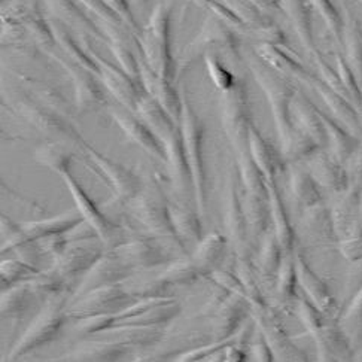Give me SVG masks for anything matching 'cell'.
I'll use <instances>...</instances> for the list:
<instances>
[{
  "instance_id": "6da1fadb",
  "label": "cell",
  "mask_w": 362,
  "mask_h": 362,
  "mask_svg": "<svg viewBox=\"0 0 362 362\" xmlns=\"http://www.w3.org/2000/svg\"><path fill=\"white\" fill-rule=\"evenodd\" d=\"M172 5L170 2L158 4L151 12L148 24L139 35V48L148 66L157 75L170 79L173 76V57L170 44Z\"/></svg>"
},
{
  "instance_id": "7a4b0ae2",
  "label": "cell",
  "mask_w": 362,
  "mask_h": 362,
  "mask_svg": "<svg viewBox=\"0 0 362 362\" xmlns=\"http://www.w3.org/2000/svg\"><path fill=\"white\" fill-rule=\"evenodd\" d=\"M180 99H182V107H180V119L179 127L182 133L185 154L189 164L191 177H192V189L196 196L199 212L204 214L206 209V175H204V163H203V124L199 117L194 112V109L188 100L185 90H180Z\"/></svg>"
},
{
  "instance_id": "3957f363",
  "label": "cell",
  "mask_w": 362,
  "mask_h": 362,
  "mask_svg": "<svg viewBox=\"0 0 362 362\" xmlns=\"http://www.w3.org/2000/svg\"><path fill=\"white\" fill-rule=\"evenodd\" d=\"M67 303V296L64 292L48 300L45 309L32 322L24 332V336L18 340L13 347L9 358H21L27 354H32L42 347L48 346L51 341L57 339L59 332L66 321L64 308Z\"/></svg>"
},
{
  "instance_id": "277c9868",
  "label": "cell",
  "mask_w": 362,
  "mask_h": 362,
  "mask_svg": "<svg viewBox=\"0 0 362 362\" xmlns=\"http://www.w3.org/2000/svg\"><path fill=\"white\" fill-rule=\"evenodd\" d=\"M132 202L134 218L152 234L157 238L179 240L172 222L169 202L165 200L160 188L151 187L146 191L142 189Z\"/></svg>"
},
{
  "instance_id": "5b68a950",
  "label": "cell",
  "mask_w": 362,
  "mask_h": 362,
  "mask_svg": "<svg viewBox=\"0 0 362 362\" xmlns=\"http://www.w3.org/2000/svg\"><path fill=\"white\" fill-rule=\"evenodd\" d=\"M252 69L257 81L261 83L264 91L267 93V97L272 103L277 132H279L284 151L300 134V132H296L294 127H292L289 118V105L294 94H292V90L285 82H282L279 78H276L266 67L252 66Z\"/></svg>"
},
{
  "instance_id": "8992f818",
  "label": "cell",
  "mask_w": 362,
  "mask_h": 362,
  "mask_svg": "<svg viewBox=\"0 0 362 362\" xmlns=\"http://www.w3.org/2000/svg\"><path fill=\"white\" fill-rule=\"evenodd\" d=\"M82 47L87 49V52L94 59L97 66H99V78L103 86L109 90V93L115 97L124 109L136 112L137 103L145 94L141 81L132 78L129 74H125L121 67L100 57V55L90 47V44L83 42Z\"/></svg>"
},
{
  "instance_id": "52a82bcc",
  "label": "cell",
  "mask_w": 362,
  "mask_h": 362,
  "mask_svg": "<svg viewBox=\"0 0 362 362\" xmlns=\"http://www.w3.org/2000/svg\"><path fill=\"white\" fill-rule=\"evenodd\" d=\"M134 301L136 300H133V297H130L119 286L107 285L95 288L93 291H88L87 294L81 296L78 301L72 303L67 313L78 319L99 315H118Z\"/></svg>"
},
{
  "instance_id": "ba28073f",
  "label": "cell",
  "mask_w": 362,
  "mask_h": 362,
  "mask_svg": "<svg viewBox=\"0 0 362 362\" xmlns=\"http://www.w3.org/2000/svg\"><path fill=\"white\" fill-rule=\"evenodd\" d=\"M81 146L86 151L90 161L102 172L103 177L107 179L115 189V202L122 204L130 203L142 191L141 179L127 167L105 157L86 141L81 142Z\"/></svg>"
},
{
  "instance_id": "9c48e42d",
  "label": "cell",
  "mask_w": 362,
  "mask_h": 362,
  "mask_svg": "<svg viewBox=\"0 0 362 362\" xmlns=\"http://www.w3.org/2000/svg\"><path fill=\"white\" fill-rule=\"evenodd\" d=\"M66 185L71 189L72 196L76 202V207L81 214V216L86 219L88 224L97 231L99 234V239L102 245L110 250H114L121 245V231L119 228L114 224L112 221H109L97 206L94 202L87 196V192L82 189V187L76 182L75 177L71 175V170L63 172L60 175Z\"/></svg>"
},
{
  "instance_id": "30bf717a",
  "label": "cell",
  "mask_w": 362,
  "mask_h": 362,
  "mask_svg": "<svg viewBox=\"0 0 362 362\" xmlns=\"http://www.w3.org/2000/svg\"><path fill=\"white\" fill-rule=\"evenodd\" d=\"M17 110L20 117L42 133L63 137L66 141H72L75 144H81L83 141L71 119L64 118L49 107L40 106L30 100H21L17 105Z\"/></svg>"
},
{
  "instance_id": "8fae6325",
  "label": "cell",
  "mask_w": 362,
  "mask_h": 362,
  "mask_svg": "<svg viewBox=\"0 0 362 362\" xmlns=\"http://www.w3.org/2000/svg\"><path fill=\"white\" fill-rule=\"evenodd\" d=\"M48 54L49 57H52L64 69L69 78L72 79L74 88H75V105L79 114H86L88 110L99 109L106 105L105 93L100 88L99 81L95 79L97 75L91 74L90 71H87V69L75 64L71 60L59 57L57 54H51V52Z\"/></svg>"
},
{
  "instance_id": "7c38bea8",
  "label": "cell",
  "mask_w": 362,
  "mask_h": 362,
  "mask_svg": "<svg viewBox=\"0 0 362 362\" xmlns=\"http://www.w3.org/2000/svg\"><path fill=\"white\" fill-rule=\"evenodd\" d=\"M132 272L133 269L119 258L115 250H109V252L97 259L83 276L76 296L81 297L95 288L115 285L117 282L125 279Z\"/></svg>"
},
{
  "instance_id": "4fadbf2b",
  "label": "cell",
  "mask_w": 362,
  "mask_h": 362,
  "mask_svg": "<svg viewBox=\"0 0 362 362\" xmlns=\"http://www.w3.org/2000/svg\"><path fill=\"white\" fill-rule=\"evenodd\" d=\"M224 127L230 139L235 146H239L243 141H249L250 125L247 99L243 87L234 86L231 90L226 91L224 95Z\"/></svg>"
},
{
  "instance_id": "5bb4252c",
  "label": "cell",
  "mask_w": 362,
  "mask_h": 362,
  "mask_svg": "<svg viewBox=\"0 0 362 362\" xmlns=\"http://www.w3.org/2000/svg\"><path fill=\"white\" fill-rule=\"evenodd\" d=\"M252 312L255 321L262 332V337L266 339L273 356H277L282 361H303L305 359L304 354L291 343L286 337L284 329L276 322L274 316L270 313L266 304L252 305Z\"/></svg>"
},
{
  "instance_id": "9a60e30c",
  "label": "cell",
  "mask_w": 362,
  "mask_h": 362,
  "mask_svg": "<svg viewBox=\"0 0 362 362\" xmlns=\"http://www.w3.org/2000/svg\"><path fill=\"white\" fill-rule=\"evenodd\" d=\"M110 117L115 119V122L119 125V129L133 144L146 151L151 157L165 161V152L161 141L156 136V133L149 129V125L142 118L133 115V112L129 109L110 110Z\"/></svg>"
},
{
  "instance_id": "2e32d148",
  "label": "cell",
  "mask_w": 362,
  "mask_h": 362,
  "mask_svg": "<svg viewBox=\"0 0 362 362\" xmlns=\"http://www.w3.org/2000/svg\"><path fill=\"white\" fill-rule=\"evenodd\" d=\"M139 71H141V83L146 94H149L164 107L176 122L180 119V107H182V99L180 93L175 90L170 79L157 75L145 62L144 55H139Z\"/></svg>"
},
{
  "instance_id": "e0dca14e",
  "label": "cell",
  "mask_w": 362,
  "mask_h": 362,
  "mask_svg": "<svg viewBox=\"0 0 362 362\" xmlns=\"http://www.w3.org/2000/svg\"><path fill=\"white\" fill-rule=\"evenodd\" d=\"M103 255L100 245H97L95 239L87 245L81 242L69 243L64 252L55 258V266L52 269L62 277H74L81 273H87L93 264Z\"/></svg>"
},
{
  "instance_id": "ac0fdd59",
  "label": "cell",
  "mask_w": 362,
  "mask_h": 362,
  "mask_svg": "<svg viewBox=\"0 0 362 362\" xmlns=\"http://www.w3.org/2000/svg\"><path fill=\"white\" fill-rule=\"evenodd\" d=\"M114 250L133 270L152 269L170 261V257L164 247L152 239H137L129 243H121Z\"/></svg>"
},
{
  "instance_id": "d6986e66",
  "label": "cell",
  "mask_w": 362,
  "mask_h": 362,
  "mask_svg": "<svg viewBox=\"0 0 362 362\" xmlns=\"http://www.w3.org/2000/svg\"><path fill=\"white\" fill-rule=\"evenodd\" d=\"M164 152H165V163L169 165L170 176L173 180V185L177 191H188L189 187H192V177L189 164L185 154L184 139L182 133H180V127L173 130L172 133L165 134L160 139Z\"/></svg>"
},
{
  "instance_id": "ffe728a7",
  "label": "cell",
  "mask_w": 362,
  "mask_h": 362,
  "mask_svg": "<svg viewBox=\"0 0 362 362\" xmlns=\"http://www.w3.org/2000/svg\"><path fill=\"white\" fill-rule=\"evenodd\" d=\"M52 17L62 24L76 29L79 35L103 37V32L95 21L88 17V12L82 9L76 0H44Z\"/></svg>"
},
{
  "instance_id": "44dd1931",
  "label": "cell",
  "mask_w": 362,
  "mask_h": 362,
  "mask_svg": "<svg viewBox=\"0 0 362 362\" xmlns=\"http://www.w3.org/2000/svg\"><path fill=\"white\" fill-rule=\"evenodd\" d=\"M226 227L235 250L243 257L247 252V224L243 211V202L238 188V180L228 184L226 192Z\"/></svg>"
},
{
  "instance_id": "7402d4cb",
  "label": "cell",
  "mask_w": 362,
  "mask_h": 362,
  "mask_svg": "<svg viewBox=\"0 0 362 362\" xmlns=\"http://www.w3.org/2000/svg\"><path fill=\"white\" fill-rule=\"evenodd\" d=\"M362 191L354 185L349 191H344L340 202L332 209V222L337 238L341 240L355 238L358 233L359 209Z\"/></svg>"
},
{
  "instance_id": "603a6c76",
  "label": "cell",
  "mask_w": 362,
  "mask_h": 362,
  "mask_svg": "<svg viewBox=\"0 0 362 362\" xmlns=\"http://www.w3.org/2000/svg\"><path fill=\"white\" fill-rule=\"evenodd\" d=\"M296 264H297V277L300 284L303 285L305 294H308L309 300L328 317H336L339 315L337 312L339 305L331 297L327 285L312 272V269L308 266V262L303 259L300 254L296 257Z\"/></svg>"
},
{
  "instance_id": "cb8c5ba5",
  "label": "cell",
  "mask_w": 362,
  "mask_h": 362,
  "mask_svg": "<svg viewBox=\"0 0 362 362\" xmlns=\"http://www.w3.org/2000/svg\"><path fill=\"white\" fill-rule=\"evenodd\" d=\"M8 16L20 21L24 29L27 30L39 45L49 47L55 44V37L51 24L40 16V11L36 4L33 5H20L11 12H6Z\"/></svg>"
},
{
  "instance_id": "d4e9b609",
  "label": "cell",
  "mask_w": 362,
  "mask_h": 362,
  "mask_svg": "<svg viewBox=\"0 0 362 362\" xmlns=\"http://www.w3.org/2000/svg\"><path fill=\"white\" fill-rule=\"evenodd\" d=\"M267 189H269L267 199L270 204V215H272L276 239L279 242L284 252H291L292 246H294V230H292L286 209L284 206L279 192H277L276 184L267 182Z\"/></svg>"
},
{
  "instance_id": "484cf974",
  "label": "cell",
  "mask_w": 362,
  "mask_h": 362,
  "mask_svg": "<svg viewBox=\"0 0 362 362\" xmlns=\"http://www.w3.org/2000/svg\"><path fill=\"white\" fill-rule=\"evenodd\" d=\"M310 175L319 185L334 192H344L349 185V177L341 165L327 156H317L309 163Z\"/></svg>"
},
{
  "instance_id": "4316f807",
  "label": "cell",
  "mask_w": 362,
  "mask_h": 362,
  "mask_svg": "<svg viewBox=\"0 0 362 362\" xmlns=\"http://www.w3.org/2000/svg\"><path fill=\"white\" fill-rule=\"evenodd\" d=\"M243 296L234 294V297L226 300L218 310L216 321L214 324V334L219 341H224L234 336L245 317Z\"/></svg>"
},
{
  "instance_id": "83f0119b",
  "label": "cell",
  "mask_w": 362,
  "mask_h": 362,
  "mask_svg": "<svg viewBox=\"0 0 362 362\" xmlns=\"http://www.w3.org/2000/svg\"><path fill=\"white\" fill-rule=\"evenodd\" d=\"M83 218L76 216L75 211L67 212L64 215L55 216L54 219H45V221H36V222H25V224H21L23 233L29 238L30 240H40L49 238V235L54 234H60V233H67L75 226H78L79 222H82Z\"/></svg>"
},
{
  "instance_id": "f1b7e54d",
  "label": "cell",
  "mask_w": 362,
  "mask_h": 362,
  "mask_svg": "<svg viewBox=\"0 0 362 362\" xmlns=\"http://www.w3.org/2000/svg\"><path fill=\"white\" fill-rule=\"evenodd\" d=\"M292 106H294V112L300 124V132H304V134L312 137L317 145L324 144L327 136L325 127L321 114L313 107V105L304 95L296 94L292 99Z\"/></svg>"
},
{
  "instance_id": "f546056e",
  "label": "cell",
  "mask_w": 362,
  "mask_h": 362,
  "mask_svg": "<svg viewBox=\"0 0 362 362\" xmlns=\"http://www.w3.org/2000/svg\"><path fill=\"white\" fill-rule=\"evenodd\" d=\"M316 339L319 356L322 359H346L351 351L344 334L334 325H322L313 332Z\"/></svg>"
},
{
  "instance_id": "4dcf8cb0",
  "label": "cell",
  "mask_w": 362,
  "mask_h": 362,
  "mask_svg": "<svg viewBox=\"0 0 362 362\" xmlns=\"http://www.w3.org/2000/svg\"><path fill=\"white\" fill-rule=\"evenodd\" d=\"M52 32H54V37H55V44H57L63 52L67 55V60L74 62L75 64L87 69L91 74L99 76V66L94 62V59L87 52V49L83 48L82 45L76 44V40L71 36L62 23H52Z\"/></svg>"
},
{
  "instance_id": "1f68e13d",
  "label": "cell",
  "mask_w": 362,
  "mask_h": 362,
  "mask_svg": "<svg viewBox=\"0 0 362 362\" xmlns=\"http://www.w3.org/2000/svg\"><path fill=\"white\" fill-rule=\"evenodd\" d=\"M303 227L305 234L316 240H328L334 238V235H337L336 230H334L332 214L321 203L305 207Z\"/></svg>"
},
{
  "instance_id": "d6a6232c",
  "label": "cell",
  "mask_w": 362,
  "mask_h": 362,
  "mask_svg": "<svg viewBox=\"0 0 362 362\" xmlns=\"http://www.w3.org/2000/svg\"><path fill=\"white\" fill-rule=\"evenodd\" d=\"M242 202L249 231H252L255 238H261V235L267 233L269 221L272 219L269 199H262L245 192Z\"/></svg>"
},
{
  "instance_id": "836d02e7",
  "label": "cell",
  "mask_w": 362,
  "mask_h": 362,
  "mask_svg": "<svg viewBox=\"0 0 362 362\" xmlns=\"http://www.w3.org/2000/svg\"><path fill=\"white\" fill-rule=\"evenodd\" d=\"M249 152L254 161L267 177L269 182H274V176L277 173V157L273 148L254 127L249 130Z\"/></svg>"
},
{
  "instance_id": "e575fe53",
  "label": "cell",
  "mask_w": 362,
  "mask_h": 362,
  "mask_svg": "<svg viewBox=\"0 0 362 362\" xmlns=\"http://www.w3.org/2000/svg\"><path fill=\"white\" fill-rule=\"evenodd\" d=\"M239 172L240 180L243 182V189L252 196H258L262 199H267L269 189H267V177L264 176L257 163L254 161L250 152H240L239 157Z\"/></svg>"
},
{
  "instance_id": "d590c367",
  "label": "cell",
  "mask_w": 362,
  "mask_h": 362,
  "mask_svg": "<svg viewBox=\"0 0 362 362\" xmlns=\"http://www.w3.org/2000/svg\"><path fill=\"white\" fill-rule=\"evenodd\" d=\"M169 209L173 227L176 230V234L179 235V239L187 242H200L203 239L202 224L196 212L175 203H169Z\"/></svg>"
},
{
  "instance_id": "8d00e7d4",
  "label": "cell",
  "mask_w": 362,
  "mask_h": 362,
  "mask_svg": "<svg viewBox=\"0 0 362 362\" xmlns=\"http://www.w3.org/2000/svg\"><path fill=\"white\" fill-rule=\"evenodd\" d=\"M226 249V239L219 233L209 234L206 239L199 242L196 254L192 257V261L200 270H206L214 267L218 261H221L222 254Z\"/></svg>"
},
{
  "instance_id": "74e56055",
  "label": "cell",
  "mask_w": 362,
  "mask_h": 362,
  "mask_svg": "<svg viewBox=\"0 0 362 362\" xmlns=\"http://www.w3.org/2000/svg\"><path fill=\"white\" fill-rule=\"evenodd\" d=\"M36 161L49 167L55 173L62 175L63 172H67L71 169L72 161V151L67 149V146L62 144H45L40 146L35 152Z\"/></svg>"
},
{
  "instance_id": "f35d334b",
  "label": "cell",
  "mask_w": 362,
  "mask_h": 362,
  "mask_svg": "<svg viewBox=\"0 0 362 362\" xmlns=\"http://www.w3.org/2000/svg\"><path fill=\"white\" fill-rule=\"evenodd\" d=\"M317 182L308 172L296 169L291 175V189L298 203L304 207H310L321 203V192L317 189Z\"/></svg>"
},
{
  "instance_id": "ab89813d",
  "label": "cell",
  "mask_w": 362,
  "mask_h": 362,
  "mask_svg": "<svg viewBox=\"0 0 362 362\" xmlns=\"http://www.w3.org/2000/svg\"><path fill=\"white\" fill-rule=\"evenodd\" d=\"M33 294L29 281L11 286L5 291L2 300V312L8 317H21L29 308V296Z\"/></svg>"
},
{
  "instance_id": "60d3db41",
  "label": "cell",
  "mask_w": 362,
  "mask_h": 362,
  "mask_svg": "<svg viewBox=\"0 0 362 362\" xmlns=\"http://www.w3.org/2000/svg\"><path fill=\"white\" fill-rule=\"evenodd\" d=\"M200 269L194 261H177L167 269L158 279L167 286H189L199 279Z\"/></svg>"
},
{
  "instance_id": "b9f144b4",
  "label": "cell",
  "mask_w": 362,
  "mask_h": 362,
  "mask_svg": "<svg viewBox=\"0 0 362 362\" xmlns=\"http://www.w3.org/2000/svg\"><path fill=\"white\" fill-rule=\"evenodd\" d=\"M284 258V250L276 239L274 231L272 234H267L266 240L262 243L259 258H258V267L261 274L274 277L279 272L281 262Z\"/></svg>"
},
{
  "instance_id": "7bdbcfd3",
  "label": "cell",
  "mask_w": 362,
  "mask_h": 362,
  "mask_svg": "<svg viewBox=\"0 0 362 362\" xmlns=\"http://www.w3.org/2000/svg\"><path fill=\"white\" fill-rule=\"evenodd\" d=\"M23 81L27 83V87L32 90V93L39 97V100L44 103L45 107H49L57 114L63 115L64 118H69V115H71V107H69V105L66 103V100L59 91H55L52 87L47 86V83L32 78H23Z\"/></svg>"
},
{
  "instance_id": "ee69618b",
  "label": "cell",
  "mask_w": 362,
  "mask_h": 362,
  "mask_svg": "<svg viewBox=\"0 0 362 362\" xmlns=\"http://www.w3.org/2000/svg\"><path fill=\"white\" fill-rule=\"evenodd\" d=\"M297 264L296 257L291 252H284L279 272H277V292L284 301H288L296 297V285H297Z\"/></svg>"
},
{
  "instance_id": "f6af8a7d",
  "label": "cell",
  "mask_w": 362,
  "mask_h": 362,
  "mask_svg": "<svg viewBox=\"0 0 362 362\" xmlns=\"http://www.w3.org/2000/svg\"><path fill=\"white\" fill-rule=\"evenodd\" d=\"M39 272L35 266H30L29 262L23 259L17 261H5L2 262V285L4 289H8L13 285L27 282L37 276Z\"/></svg>"
},
{
  "instance_id": "bcb514c9",
  "label": "cell",
  "mask_w": 362,
  "mask_h": 362,
  "mask_svg": "<svg viewBox=\"0 0 362 362\" xmlns=\"http://www.w3.org/2000/svg\"><path fill=\"white\" fill-rule=\"evenodd\" d=\"M259 54L266 59L272 66H274L279 71L298 76L301 79H308V74H305L304 69L297 63L292 60L288 54H285L282 49L272 47V45H264L259 49Z\"/></svg>"
},
{
  "instance_id": "7dc6e473",
  "label": "cell",
  "mask_w": 362,
  "mask_h": 362,
  "mask_svg": "<svg viewBox=\"0 0 362 362\" xmlns=\"http://www.w3.org/2000/svg\"><path fill=\"white\" fill-rule=\"evenodd\" d=\"M286 6H288L289 16H291L292 21H294V25H296V29H297L301 40L310 48L312 47L310 21H309L308 12H305V9L301 4V0H286Z\"/></svg>"
},
{
  "instance_id": "c3c4849f",
  "label": "cell",
  "mask_w": 362,
  "mask_h": 362,
  "mask_svg": "<svg viewBox=\"0 0 362 362\" xmlns=\"http://www.w3.org/2000/svg\"><path fill=\"white\" fill-rule=\"evenodd\" d=\"M76 2L88 13H93V16L99 20V23L119 25L125 29V25L122 24L119 17L112 11V8L105 2V0H76Z\"/></svg>"
},
{
  "instance_id": "681fc988",
  "label": "cell",
  "mask_w": 362,
  "mask_h": 362,
  "mask_svg": "<svg viewBox=\"0 0 362 362\" xmlns=\"http://www.w3.org/2000/svg\"><path fill=\"white\" fill-rule=\"evenodd\" d=\"M324 127H325V133L329 136L331 139V145L336 156L340 160H344L347 156L351 154V139L347 137L336 124H334L331 119H328L325 115L321 114Z\"/></svg>"
},
{
  "instance_id": "f907efd6",
  "label": "cell",
  "mask_w": 362,
  "mask_h": 362,
  "mask_svg": "<svg viewBox=\"0 0 362 362\" xmlns=\"http://www.w3.org/2000/svg\"><path fill=\"white\" fill-rule=\"evenodd\" d=\"M105 2L112 8V11L117 13V16L119 17V20L122 21V24L125 25V29L130 30L134 36L141 35L142 29L139 27L133 12H132V8H130V0H105Z\"/></svg>"
},
{
  "instance_id": "816d5d0a",
  "label": "cell",
  "mask_w": 362,
  "mask_h": 362,
  "mask_svg": "<svg viewBox=\"0 0 362 362\" xmlns=\"http://www.w3.org/2000/svg\"><path fill=\"white\" fill-rule=\"evenodd\" d=\"M206 62L209 67V74H211V78L214 79L218 88H221L222 91H228L235 86L233 75L219 63V60L215 57V55H207Z\"/></svg>"
},
{
  "instance_id": "f5cc1de1",
  "label": "cell",
  "mask_w": 362,
  "mask_h": 362,
  "mask_svg": "<svg viewBox=\"0 0 362 362\" xmlns=\"http://www.w3.org/2000/svg\"><path fill=\"white\" fill-rule=\"evenodd\" d=\"M298 312L305 328H308L312 334L324 325V313L319 310L312 301H308V300L300 301Z\"/></svg>"
},
{
  "instance_id": "db71d44e",
  "label": "cell",
  "mask_w": 362,
  "mask_h": 362,
  "mask_svg": "<svg viewBox=\"0 0 362 362\" xmlns=\"http://www.w3.org/2000/svg\"><path fill=\"white\" fill-rule=\"evenodd\" d=\"M122 344L117 347V344H97L95 347H91V349H83L82 352L78 354L79 358L82 359H93V361H109V359H118L124 352H122Z\"/></svg>"
},
{
  "instance_id": "11a10c76",
  "label": "cell",
  "mask_w": 362,
  "mask_h": 362,
  "mask_svg": "<svg viewBox=\"0 0 362 362\" xmlns=\"http://www.w3.org/2000/svg\"><path fill=\"white\" fill-rule=\"evenodd\" d=\"M214 279L218 282V285L222 289H227L233 294H238V296H243L246 298V292H245V286L240 282L239 276L238 274H231L228 272L224 270H218L214 273Z\"/></svg>"
},
{
  "instance_id": "9f6ffc18",
  "label": "cell",
  "mask_w": 362,
  "mask_h": 362,
  "mask_svg": "<svg viewBox=\"0 0 362 362\" xmlns=\"http://www.w3.org/2000/svg\"><path fill=\"white\" fill-rule=\"evenodd\" d=\"M354 266L351 267L349 273H347L346 281V294H356V292L362 288V258L352 261Z\"/></svg>"
},
{
  "instance_id": "6f0895ef",
  "label": "cell",
  "mask_w": 362,
  "mask_h": 362,
  "mask_svg": "<svg viewBox=\"0 0 362 362\" xmlns=\"http://www.w3.org/2000/svg\"><path fill=\"white\" fill-rule=\"evenodd\" d=\"M362 319V288L356 292L354 301L351 303L349 309H347L344 315V321H359Z\"/></svg>"
},
{
  "instance_id": "680465c9",
  "label": "cell",
  "mask_w": 362,
  "mask_h": 362,
  "mask_svg": "<svg viewBox=\"0 0 362 362\" xmlns=\"http://www.w3.org/2000/svg\"><path fill=\"white\" fill-rule=\"evenodd\" d=\"M252 352H254V358L257 361H272L273 359V354L270 351L266 339L261 340L259 343H255L252 347Z\"/></svg>"
},
{
  "instance_id": "91938a15",
  "label": "cell",
  "mask_w": 362,
  "mask_h": 362,
  "mask_svg": "<svg viewBox=\"0 0 362 362\" xmlns=\"http://www.w3.org/2000/svg\"><path fill=\"white\" fill-rule=\"evenodd\" d=\"M252 2L257 5H261V6H273L274 5L273 0H252Z\"/></svg>"
},
{
  "instance_id": "94428289",
  "label": "cell",
  "mask_w": 362,
  "mask_h": 362,
  "mask_svg": "<svg viewBox=\"0 0 362 362\" xmlns=\"http://www.w3.org/2000/svg\"><path fill=\"white\" fill-rule=\"evenodd\" d=\"M130 2H133L139 9H144V6H145L148 0H130Z\"/></svg>"
}]
</instances>
